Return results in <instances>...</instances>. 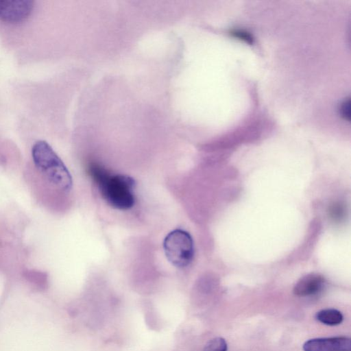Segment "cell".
Instances as JSON below:
<instances>
[{"label":"cell","instance_id":"cell-1","mask_svg":"<svg viewBox=\"0 0 351 351\" xmlns=\"http://www.w3.org/2000/svg\"><path fill=\"white\" fill-rule=\"evenodd\" d=\"M88 173L96 183L103 199L112 208L128 210L135 203L134 180L125 175L112 174L97 162L88 165Z\"/></svg>","mask_w":351,"mask_h":351},{"label":"cell","instance_id":"cell-2","mask_svg":"<svg viewBox=\"0 0 351 351\" xmlns=\"http://www.w3.org/2000/svg\"><path fill=\"white\" fill-rule=\"evenodd\" d=\"M32 155L36 167L52 185L64 192L71 191V176L46 141H37L32 147Z\"/></svg>","mask_w":351,"mask_h":351},{"label":"cell","instance_id":"cell-3","mask_svg":"<svg viewBox=\"0 0 351 351\" xmlns=\"http://www.w3.org/2000/svg\"><path fill=\"white\" fill-rule=\"evenodd\" d=\"M163 248L168 261L178 268L187 267L193 258V239L189 232L182 229L172 230L166 236Z\"/></svg>","mask_w":351,"mask_h":351},{"label":"cell","instance_id":"cell-4","mask_svg":"<svg viewBox=\"0 0 351 351\" xmlns=\"http://www.w3.org/2000/svg\"><path fill=\"white\" fill-rule=\"evenodd\" d=\"M34 1L29 0H0V20L10 23H21L31 14Z\"/></svg>","mask_w":351,"mask_h":351},{"label":"cell","instance_id":"cell-5","mask_svg":"<svg viewBox=\"0 0 351 351\" xmlns=\"http://www.w3.org/2000/svg\"><path fill=\"white\" fill-rule=\"evenodd\" d=\"M304 351H350V339L347 337L315 338L306 341Z\"/></svg>","mask_w":351,"mask_h":351},{"label":"cell","instance_id":"cell-6","mask_svg":"<svg viewBox=\"0 0 351 351\" xmlns=\"http://www.w3.org/2000/svg\"><path fill=\"white\" fill-rule=\"evenodd\" d=\"M324 278L317 274H309L302 277L293 287V293L299 297L317 294L323 288Z\"/></svg>","mask_w":351,"mask_h":351},{"label":"cell","instance_id":"cell-7","mask_svg":"<svg viewBox=\"0 0 351 351\" xmlns=\"http://www.w3.org/2000/svg\"><path fill=\"white\" fill-rule=\"evenodd\" d=\"M315 318L319 322L328 326H337L343 319L342 313L335 308H326L318 311Z\"/></svg>","mask_w":351,"mask_h":351},{"label":"cell","instance_id":"cell-8","mask_svg":"<svg viewBox=\"0 0 351 351\" xmlns=\"http://www.w3.org/2000/svg\"><path fill=\"white\" fill-rule=\"evenodd\" d=\"M228 346L222 337H215L208 341L203 351H227Z\"/></svg>","mask_w":351,"mask_h":351},{"label":"cell","instance_id":"cell-9","mask_svg":"<svg viewBox=\"0 0 351 351\" xmlns=\"http://www.w3.org/2000/svg\"><path fill=\"white\" fill-rule=\"evenodd\" d=\"M344 211L343 207L340 204L335 203L330 206L328 213L330 217L334 221H339L343 217Z\"/></svg>","mask_w":351,"mask_h":351},{"label":"cell","instance_id":"cell-10","mask_svg":"<svg viewBox=\"0 0 351 351\" xmlns=\"http://www.w3.org/2000/svg\"><path fill=\"white\" fill-rule=\"evenodd\" d=\"M231 34L235 37L238 38L240 40H242L249 44H252L254 43V38L252 35L244 30L240 29H234L231 32Z\"/></svg>","mask_w":351,"mask_h":351},{"label":"cell","instance_id":"cell-11","mask_svg":"<svg viewBox=\"0 0 351 351\" xmlns=\"http://www.w3.org/2000/svg\"><path fill=\"white\" fill-rule=\"evenodd\" d=\"M350 99L346 100L341 106V116L346 120H350Z\"/></svg>","mask_w":351,"mask_h":351}]
</instances>
